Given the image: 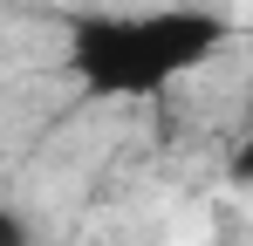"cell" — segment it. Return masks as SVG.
Returning a JSON list of instances; mask_svg holds the SVG:
<instances>
[{"instance_id": "obj_1", "label": "cell", "mask_w": 253, "mask_h": 246, "mask_svg": "<svg viewBox=\"0 0 253 246\" xmlns=\"http://www.w3.org/2000/svg\"><path fill=\"white\" fill-rule=\"evenodd\" d=\"M0 246H28V240H21V226H14V219H0Z\"/></svg>"}]
</instances>
